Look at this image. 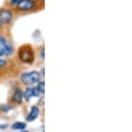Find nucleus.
Returning a JSON list of instances; mask_svg holds the SVG:
<instances>
[{
    "label": "nucleus",
    "mask_w": 132,
    "mask_h": 132,
    "mask_svg": "<svg viewBox=\"0 0 132 132\" xmlns=\"http://www.w3.org/2000/svg\"><path fill=\"white\" fill-rule=\"evenodd\" d=\"M41 80V74L37 71L25 72L20 75V81L23 84L32 86V85L38 84Z\"/></svg>",
    "instance_id": "f257e3e1"
},
{
    "label": "nucleus",
    "mask_w": 132,
    "mask_h": 132,
    "mask_svg": "<svg viewBox=\"0 0 132 132\" xmlns=\"http://www.w3.org/2000/svg\"><path fill=\"white\" fill-rule=\"evenodd\" d=\"M19 58L22 62L31 64L35 60L34 51L29 45H23L19 50Z\"/></svg>",
    "instance_id": "f03ea898"
},
{
    "label": "nucleus",
    "mask_w": 132,
    "mask_h": 132,
    "mask_svg": "<svg viewBox=\"0 0 132 132\" xmlns=\"http://www.w3.org/2000/svg\"><path fill=\"white\" fill-rule=\"evenodd\" d=\"M0 51L2 54L5 56H9L13 52V47L11 44V43L1 35H0Z\"/></svg>",
    "instance_id": "7ed1b4c3"
},
{
    "label": "nucleus",
    "mask_w": 132,
    "mask_h": 132,
    "mask_svg": "<svg viewBox=\"0 0 132 132\" xmlns=\"http://www.w3.org/2000/svg\"><path fill=\"white\" fill-rule=\"evenodd\" d=\"M35 6L36 3L35 0H20L19 5H17V8L23 12H27L35 9Z\"/></svg>",
    "instance_id": "20e7f679"
},
{
    "label": "nucleus",
    "mask_w": 132,
    "mask_h": 132,
    "mask_svg": "<svg viewBox=\"0 0 132 132\" xmlns=\"http://www.w3.org/2000/svg\"><path fill=\"white\" fill-rule=\"evenodd\" d=\"M12 19V11L8 9H1L0 10V23L1 24H6L9 23Z\"/></svg>",
    "instance_id": "39448f33"
},
{
    "label": "nucleus",
    "mask_w": 132,
    "mask_h": 132,
    "mask_svg": "<svg viewBox=\"0 0 132 132\" xmlns=\"http://www.w3.org/2000/svg\"><path fill=\"white\" fill-rule=\"evenodd\" d=\"M40 94L41 93H40V91H38V89L36 87L30 86L26 89V91L23 93V98H25L27 100H28V99H30L34 97H38V96H40Z\"/></svg>",
    "instance_id": "423d86ee"
},
{
    "label": "nucleus",
    "mask_w": 132,
    "mask_h": 132,
    "mask_svg": "<svg viewBox=\"0 0 132 132\" xmlns=\"http://www.w3.org/2000/svg\"><path fill=\"white\" fill-rule=\"evenodd\" d=\"M23 100V92L20 89H15V91H13L12 96V101L13 102L14 104H17V105H20V104L22 103Z\"/></svg>",
    "instance_id": "0eeeda50"
},
{
    "label": "nucleus",
    "mask_w": 132,
    "mask_h": 132,
    "mask_svg": "<svg viewBox=\"0 0 132 132\" xmlns=\"http://www.w3.org/2000/svg\"><path fill=\"white\" fill-rule=\"evenodd\" d=\"M39 114H40L39 107L36 106H32L30 112H29V114H27V122H33V121H35V119L37 118Z\"/></svg>",
    "instance_id": "6e6552de"
},
{
    "label": "nucleus",
    "mask_w": 132,
    "mask_h": 132,
    "mask_svg": "<svg viewBox=\"0 0 132 132\" xmlns=\"http://www.w3.org/2000/svg\"><path fill=\"white\" fill-rule=\"evenodd\" d=\"M26 127H27V124L22 122H16L12 125V129L15 130H22Z\"/></svg>",
    "instance_id": "1a4fd4ad"
},
{
    "label": "nucleus",
    "mask_w": 132,
    "mask_h": 132,
    "mask_svg": "<svg viewBox=\"0 0 132 132\" xmlns=\"http://www.w3.org/2000/svg\"><path fill=\"white\" fill-rule=\"evenodd\" d=\"M36 88L38 89L40 93H44V90H45V84H44V82H38V85L36 86Z\"/></svg>",
    "instance_id": "9d476101"
},
{
    "label": "nucleus",
    "mask_w": 132,
    "mask_h": 132,
    "mask_svg": "<svg viewBox=\"0 0 132 132\" xmlns=\"http://www.w3.org/2000/svg\"><path fill=\"white\" fill-rule=\"evenodd\" d=\"M0 109H1L2 112H8V111H10L11 109H12V107L9 105H4V106H0Z\"/></svg>",
    "instance_id": "9b49d317"
},
{
    "label": "nucleus",
    "mask_w": 132,
    "mask_h": 132,
    "mask_svg": "<svg viewBox=\"0 0 132 132\" xmlns=\"http://www.w3.org/2000/svg\"><path fill=\"white\" fill-rule=\"evenodd\" d=\"M6 66V61L5 59H2L1 57H0V67H4Z\"/></svg>",
    "instance_id": "f8f14e48"
},
{
    "label": "nucleus",
    "mask_w": 132,
    "mask_h": 132,
    "mask_svg": "<svg viewBox=\"0 0 132 132\" xmlns=\"http://www.w3.org/2000/svg\"><path fill=\"white\" fill-rule=\"evenodd\" d=\"M20 0H11V3H12V5L13 6H17L19 5V3H20Z\"/></svg>",
    "instance_id": "ddd939ff"
},
{
    "label": "nucleus",
    "mask_w": 132,
    "mask_h": 132,
    "mask_svg": "<svg viewBox=\"0 0 132 132\" xmlns=\"http://www.w3.org/2000/svg\"><path fill=\"white\" fill-rule=\"evenodd\" d=\"M7 128V125L6 124H0V129H6Z\"/></svg>",
    "instance_id": "4468645a"
},
{
    "label": "nucleus",
    "mask_w": 132,
    "mask_h": 132,
    "mask_svg": "<svg viewBox=\"0 0 132 132\" xmlns=\"http://www.w3.org/2000/svg\"><path fill=\"white\" fill-rule=\"evenodd\" d=\"M41 57L42 59H44V48H42L41 51Z\"/></svg>",
    "instance_id": "2eb2a0df"
},
{
    "label": "nucleus",
    "mask_w": 132,
    "mask_h": 132,
    "mask_svg": "<svg viewBox=\"0 0 132 132\" xmlns=\"http://www.w3.org/2000/svg\"><path fill=\"white\" fill-rule=\"evenodd\" d=\"M3 56V54H2V52H1V51H0V57H2Z\"/></svg>",
    "instance_id": "dca6fc26"
},
{
    "label": "nucleus",
    "mask_w": 132,
    "mask_h": 132,
    "mask_svg": "<svg viewBox=\"0 0 132 132\" xmlns=\"http://www.w3.org/2000/svg\"><path fill=\"white\" fill-rule=\"evenodd\" d=\"M21 132H29V131H21Z\"/></svg>",
    "instance_id": "f3484780"
},
{
    "label": "nucleus",
    "mask_w": 132,
    "mask_h": 132,
    "mask_svg": "<svg viewBox=\"0 0 132 132\" xmlns=\"http://www.w3.org/2000/svg\"><path fill=\"white\" fill-rule=\"evenodd\" d=\"M1 25H2V24H1V23H0V27H1Z\"/></svg>",
    "instance_id": "a211bd4d"
}]
</instances>
